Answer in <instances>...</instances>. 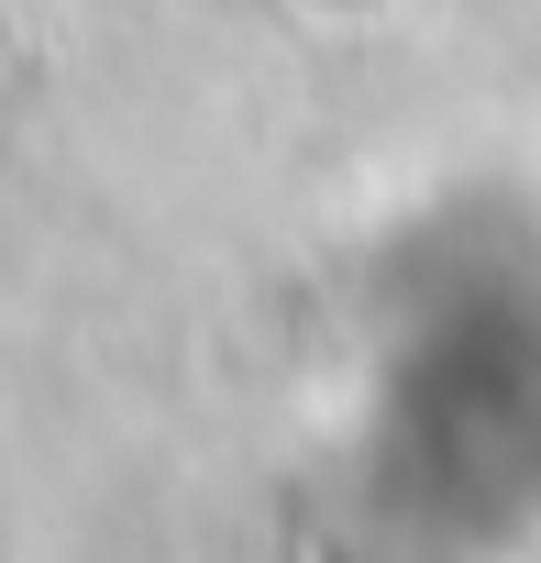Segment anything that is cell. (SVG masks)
Returning a JSON list of instances; mask_svg holds the SVG:
<instances>
[{
  "mask_svg": "<svg viewBox=\"0 0 541 563\" xmlns=\"http://www.w3.org/2000/svg\"><path fill=\"white\" fill-rule=\"evenodd\" d=\"M376 497L420 552H486L541 519V288L519 265L420 288L376 387Z\"/></svg>",
  "mask_w": 541,
  "mask_h": 563,
  "instance_id": "obj_1",
  "label": "cell"
}]
</instances>
